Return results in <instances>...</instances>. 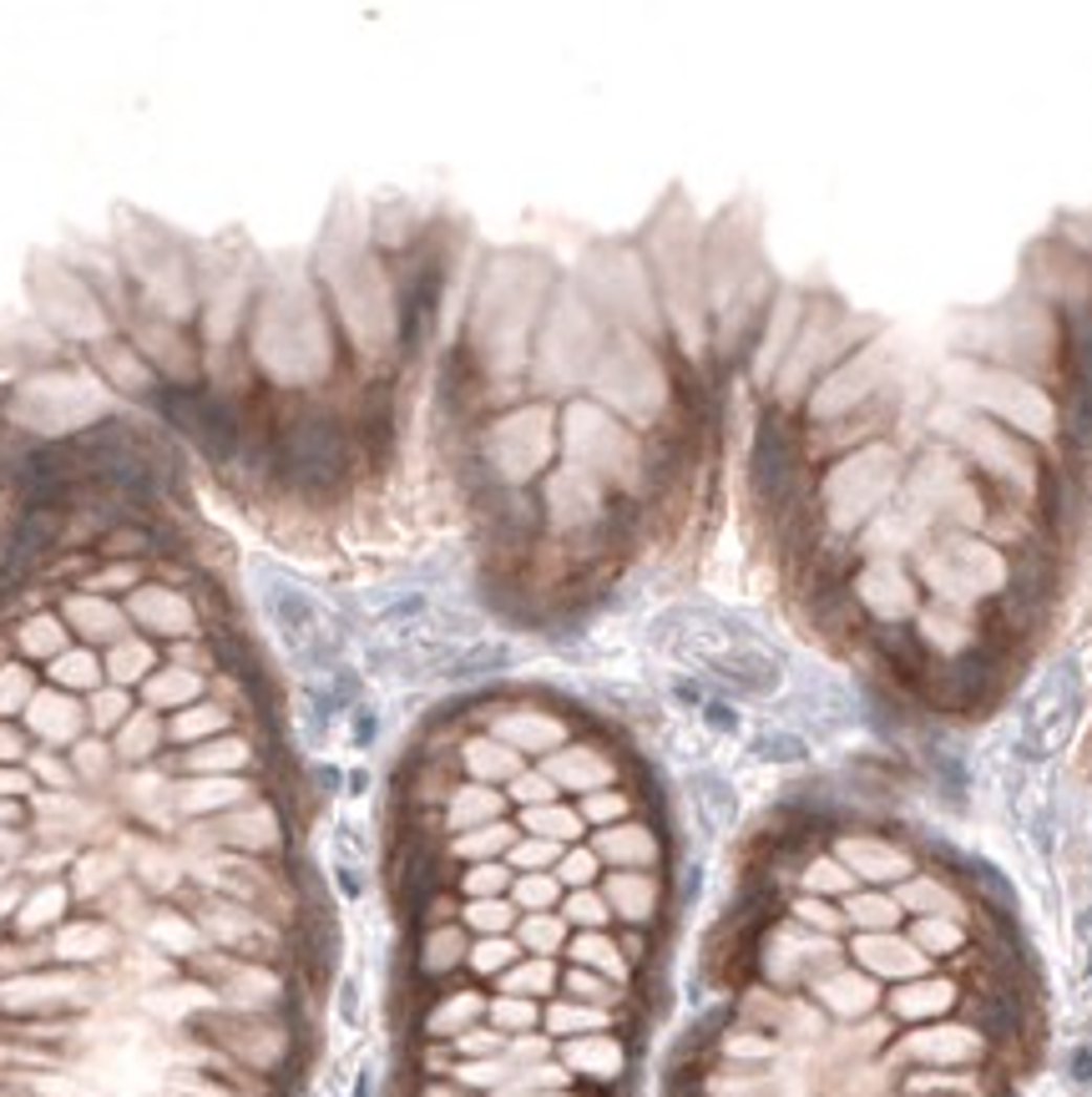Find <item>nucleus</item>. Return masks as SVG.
<instances>
[{
  "label": "nucleus",
  "instance_id": "obj_2",
  "mask_svg": "<svg viewBox=\"0 0 1092 1097\" xmlns=\"http://www.w3.org/2000/svg\"><path fill=\"white\" fill-rule=\"evenodd\" d=\"M1077 708H1083V667H1077V658H1057L1047 667V678L1032 688V698H1027V719H1022L1027 739L1036 749H1052L1072 728Z\"/></svg>",
  "mask_w": 1092,
  "mask_h": 1097
},
{
  "label": "nucleus",
  "instance_id": "obj_1",
  "mask_svg": "<svg viewBox=\"0 0 1092 1097\" xmlns=\"http://www.w3.org/2000/svg\"><path fill=\"white\" fill-rule=\"evenodd\" d=\"M668 622H678V633H668L662 642H673L708 678H719V683L739 688V694H769V688H779V658L739 617H723L714 607H698V612L689 607V612H673Z\"/></svg>",
  "mask_w": 1092,
  "mask_h": 1097
},
{
  "label": "nucleus",
  "instance_id": "obj_3",
  "mask_svg": "<svg viewBox=\"0 0 1092 1097\" xmlns=\"http://www.w3.org/2000/svg\"><path fill=\"white\" fill-rule=\"evenodd\" d=\"M794 476H800V451H794L789 431L764 425L759 445H754V486H759V496L764 501H784L789 486H794Z\"/></svg>",
  "mask_w": 1092,
  "mask_h": 1097
}]
</instances>
